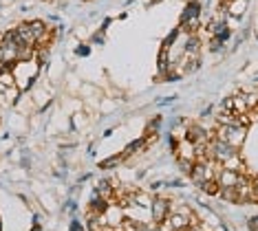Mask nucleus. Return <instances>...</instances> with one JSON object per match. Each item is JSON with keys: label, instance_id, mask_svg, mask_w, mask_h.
I'll list each match as a JSON object with an SVG mask.
<instances>
[{"label": "nucleus", "instance_id": "nucleus-5", "mask_svg": "<svg viewBox=\"0 0 258 231\" xmlns=\"http://www.w3.org/2000/svg\"><path fill=\"white\" fill-rule=\"evenodd\" d=\"M16 31H18L20 40H22L25 44H29V46H36V35H33L31 27H29V22H22V25H18V27H16Z\"/></svg>", "mask_w": 258, "mask_h": 231}, {"label": "nucleus", "instance_id": "nucleus-14", "mask_svg": "<svg viewBox=\"0 0 258 231\" xmlns=\"http://www.w3.org/2000/svg\"><path fill=\"white\" fill-rule=\"evenodd\" d=\"M31 231H40V229H38V227H36V229H31Z\"/></svg>", "mask_w": 258, "mask_h": 231}, {"label": "nucleus", "instance_id": "nucleus-12", "mask_svg": "<svg viewBox=\"0 0 258 231\" xmlns=\"http://www.w3.org/2000/svg\"><path fill=\"white\" fill-rule=\"evenodd\" d=\"M249 229H251V231H258V218H254V220L249 222Z\"/></svg>", "mask_w": 258, "mask_h": 231}, {"label": "nucleus", "instance_id": "nucleus-10", "mask_svg": "<svg viewBox=\"0 0 258 231\" xmlns=\"http://www.w3.org/2000/svg\"><path fill=\"white\" fill-rule=\"evenodd\" d=\"M97 194H99V196H104L106 203H110V200H113V189H110V183H106V181L99 183V185H97Z\"/></svg>", "mask_w": 258, "mask_h": 231}, {"label": "nucleus", "instance_id": "nucleus-2", "mask_svg": "<svg viewBox=\"0 0 258 231\" xmlns=\"http://www.w3.org/2000/svg\"><path fill=\"white\" fill-rule=\"evenodd\" d=\"M216 139H221V141H225V143L238 147L245 141V126H221Z\"/></svg>", "mask_w": 258, "mask_h": 231}, {"label": "nucleus", "instance_id": "nucleus-1", "mask_svg": "<svg viewBox=\"0 0 258 231\" xmlns=\"http://www.w3.org/2000/svg\"><path fill=\"white\" fill-rule=\"evenodd\" d=\"M208 154L214 159L216 163H225L227 159H232L234 154H236V150H234V145L225 143V141L214 139L212 143H208Z\"/></svg>", "mask_w": 258, "mask_h": 231}, {"label": "nucleus", "instance_id": "nucleus-8", "mask_svg": "<svg viewBox=\"0 0 258 231\" xmlns=\"http://www.w3.org/2000/svg\"><path fill=\"white\" fill-rule=\"evenodd\" d=\"M225 11L230 16L234 18H238V16H243L245 14V9H247V0H230V3H225Z\"/></svg>", "mask_w": 258, "mask_h": 231}, {"label": "nucleus", "instance_id": "nucleus-11", "mask_svg": "<svg viewBox=\"0 0 258 231\" xmlns=\"http://www.w3.org/2000/svg\"><path fill=\"white\" fill-rule=\"evenodd\" d=\"M119 161H121V157H110V159H106V161L99 163V168H113V165H117Z\"/></svg>", "mask_w": 258, "mask_h": 231}, {"label": "nucleus", "instance_id": "nucleus-4", "mask_svg": "<svg viewBox=\"0 0 258 231\" xmlns=\"http://www.w3.org/2000/svg\"><path fill=\"white\" fill-rule=\"evenodd\" d=\"M168 214H170V205H168V200H163V198H155V200H152V216H155L157 224L166 220Z\"/></svg>", "mask_w": 258, "mask_h": 231}, {"label": "nucleus", "instance_id": "nucleus-9", "mask_svg": "<svg viewBox=\"0 0 258 231\" xmlns=\"http://www.w3.org/2000/svg\"><path fill=\"white\" fill-rule=\"evenodd\" d=\"M166 220L170 222V227H172L174 231H183V229L187 227V220H185V218L181 216V214H172V216L168 214V218H166Z\"/></svg>", "mask_w": 258, "mask_h": 231}, {"label": "nucleus", "instance_id": "nucleus-6", "mask_svg": "<svg viewBox=\"0 0 258 231\" xmlns=\"http://www.w3.org/2000/svg\"><path fill=\"white\" fill-rule=\"evenodd\" d=\"M230 99H232V112H236V115H247V110H249L247 95H236V97H230Z\"/></svg>", "mask_w": 258, "mask_h": 231}, {"label": "nucleus", "instance_id": "nucleus-7", "mask_svg": "<svg viewBox=\"0 0 258 231\" xmlns=\"http://www.w3.org/2000/svg\"><path fill=\"white\" fill-rule=\"evenodd\" d=\"M179 159H183V161H195L197 159V147L192 141H183V143L179 145Z\"/></svg>", "mask_w": 258, "mask_h": 231}, {"label": "nucleus", "instance_id": "nucleus-15", "mask_svg": "<svg viewBox=\"0 0 258 231\" xmlns=\"http://www.w3.org/2000/svg\"><path fill=\"white\" fill-rule=\"evenodd\" d=\"M223 3H230V0H223Z\"/></svg>", "mask_w": 258, "mask_h": 231}, {"label": "nucleus", "instance_id": "nucleus-3", "mask_svg": "<svg viewBox=\"0 0 258 231\" xmlns=\"http://www.w3.org/2000/svg\"><path fill=\"white\" fill-rule=\"evenodd\" d=\"M102 222L104 224H117L119 227L121 222H124V214H121V207L119 205H106V209H104V214H102Z\"/></svg>", "mask_w": 258, "mask_h": 231}, {"label": "nucleus", "instance_id": "nucleus-13", "mask_svg": "<svg viewBox=\"0 0 258 231\" xmlns=\"http://www.w3.org/2000/svg\"><path fill=\"white\" fill-rule=\"evenodd\" d=\"M251 187H254V198H258V179H256V183Z\"/></svg>", "mask_w": 258, "mask_h": 231}]
</instances>
